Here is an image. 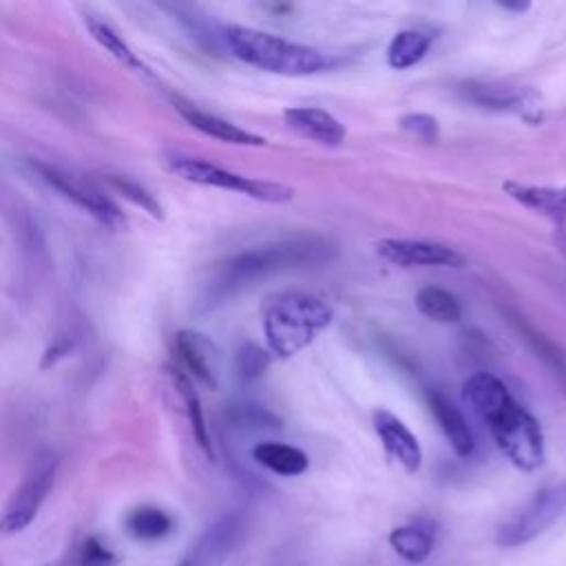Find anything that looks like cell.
<instances>
[{
	"label": "cell",
	"mask_w": 566,
	"mask_h": 566,
	"mask_svg": "<svg viewBox=\"0 0 566 566\" xmlns=\"http://www.w3.org/2000/svg\"><path fill=\"white\" fill-rule=\"evenodd\" d=\"M334 256V245L318 237H292L254 245L223 263L212 283V296L223 298L279 272L321 265Z\"/></svg>",
	"instance_id": "obj_1"
},
{
	"label": "cell",
	"mask_w": 566,
	"mask_h": 566,
	"mask_svg": "<svg viewBox=\"0 0 566 566\" xmlns=\"http://www.w3.org/2000/svg\"><path fill=\"white\" fill-rule=\"evenodd\" d=\"M223 42L228 51L243 64H250L254 69L276 73V75L305 77V75H316L321 71H327L332 66V60L318 49H312L307 44H298L287 38L274 35L270 31L252 29V27H241V24L226 27Z\"/></svg>",
	"instance_id": "obj_2"
},
{
	"label": "cell",
	"mask_w": 566,
	"mask_h": 566,
	"mask_svg": "<svg viewBox=\"0 0 566 566\" xmlns=\"http://www.w3.org/2000/svg\"><path fill=\"white\" fill-rule=\"evenodd\" d=\"M332 318L334 310L321 296L287 290L268 301L263 334L274 356L290 358L312 345Z\"/></svg>",
	"instance_id": "obj_3"
},
{
	"label": "cell",
	"mask_w": 566,
	"mask_h": 566,
	"mask_svg": "<svg viewBox=\"0 0 566 566\" xmlns=\"http://www.w3.org/2000/svg\"><path fill=\"white\" fill-rule=\"evenodd\" d=\"M506 460L520 471H535L544 462V433L539 422L513 398L484 422Z\"/></svg>",
	"instance_id": "obj_4"
},
{
	"label": "cell",
	"mask_w": 566,
	"mask_h": 566,
	"mask_svg": "<svg viewBox=\"0 0 566 566\" xmlns=\"http://www.w3.org/2000/svg\"><path fill=\"white\" fill-rule=\"evenodd\" d=\"M168 170L184 181L197 184V186H210L221 190L241 192L250 199L265 201V203H285L294 197V188L279 184V181H263L254 177H245L239 172H232L228 168H221L208 159L188 157V155H170L166 159Z\"/></svg>",
	"instance_id": "obj_5"
},
{
	"label": "cell",
	"mask_w": 566,
	"mask_h": 566,
	"mask_svg": "<svg viewBox=\"0 0 566 566\" xmlns=\"http://www.w3.org/2000/svg\"><path fill=\"white\" fill-rule=\"evenodd\" d=\"M566 513V482H551L537 489L506 522L497 528V544L517 548L548 531Z\"/></svg>",
	"instance_id": "obj_6"
},
{
	"label": "cell",
	"mask_w": 566,
	"mask_h": 566,
	"mask_svg": "<svg viewBox=\"0 0 566 566\" xmlns=\"http://www.w3.org/2000/svg\"><path fill=\"white\" fill-rule=\"evenodd\" d=\"M55 473H57V458L53 453H42L31 462L22 482L11 493V497L7 500L0 513L2 535H15L35 520L49 491L53 489Z\"/></svg>",
	"instance_id": "obj_7"
},
{
	"label": "cell",
	"mask_w": 566,
	"mask_h": 566,
	"mask_svg": "<svg viewBox=\"0 0 566 566\" xmlns=\"http://www.w3.org/2000/svg\"><path fill=\"white\" fill-rule=\"evenodd\" d=\"M31 168L38 172V177L49 184L55 192H60L66 201L75 203L80 210L91 214L99 226L108 230H122L126 228V217L117 208L113 199H108L104 192H99L93 186H86L77 181L73 175L62 172L60 168L42 161H31Z\"/></svg>",
	"instance_id": "obj_8"
},
{
	"label": "cell",
	"mask_w": 566,
	"mask_h": 566,
	"mask_svg": "<svg viewBox=\"0 0 566 566\" xmlns=\"http://www.w3.org/2000/svg\"><path fill=\"white\" fill-rule=\"evenodd\" d=\"M376 252L400 268H418V265H449V268H462L464 256L436 241H422V239H380L376 241Z\"/></svg>",
	"instance_id": "obj_9"
},
{
	"label": "cell",
	"mask_w": 566,
	"mask_h": 566,
	"mask_svg": "<svg viewBox=\"0 0 566 566\" xmlns=\"http://www.w3.org/2000/svg\"><path fill=\"white\" fill-rule=\"evenodd\" d=\"M175 352L192 378L210 389H217L221 352L210 336L199 329H179L175 334Z\"/></svg>",
	"instance_id": "obj_10"
},
{
	"label": "cell",
	"mask_w": 566,
	"mask_h": 566,
	"mask_svg": "<svg viewBox=\"0 0 566 566\" xmlns=\"http://www.w3.org/2000/svg\"><path fill=\"white\" fill-rule=\"evenodd\" d=\"M243 533V517L239 513H228L214 520L197 542L186 551L190 559L201 566H221L223 559L232 553Z\"/></svg>",
	"instance_id": "obj_11"
},
{
	"label": "cell",
	"mask_w": 566,
	"mask_h": 566,
	"mask_svg": "<svg viewBox=\"0 0 566 566\" xmlns=\"http://www.w3.org/2000/svg\"><path fill=\"white\" fill-rule=\"evenodd\" d=\"M374 431L385 451L407 471L416 473L422 464V449L411 429L391 411L378 409L374 413Z\"/></svg>",
	"instance_id": "obj_12"
},
{
	"label": "cell",
	"mask_w": 566,
	"mask_h": 566,
	"mask_svg": "<svg viewBox=\"0 0 566 566\" xmlns=\"http://www.w3.org/2000/svg\"><path fill=\"white\" fill-rule=\"evenodd\" d=\"M458 93L462 99L491 111H515V113H522L524 117H528V111H537L528 91L520 86H509L502 82L469 80L458 86Z\"/></svg>",
	"instance_id": "obj_13"
},
{
	"label": "cell",
	"mask_w": 566,
	"mask_h": 566,
	"mask_svg": "<svg viewBox=\"0 0 566 566\" xmlns=\"http://www.w3.org/2000/svg\"><path fill=\"white\" fill-rule=\"evenodd\" d=\"M283 119L290 130L303 139L316 142L321 146H340L347 130L329 111L318 106H292L283 111Z\"/></svg>",
	"instance_id": "obj_14"
},
{
	"label": "cell",
	"mask_w": 566,
	"mask_h": 566,
	"mask_svg": "<svg viewBox=\"0 0 566 566\" xmlns=\"http://www.w3.org/2000/svg\"><path fill=\"white\" fill-rule=\"evenodd\" d=\"M502 190L520 206L566 226V186H535L522 181H504Z\"/></svg>",
	"instance_id": "obj_15"
},
{
	"label": "cell",
	"mask_w": 566,
	"mask_h": 566,
	"mask_svg": "<svg viewBox=\"0 0 566 566\" xmlns=\"http://www.w3.org/2000/svg\"><path fill=\"white\" fill-rule=\"evenodd\" d=\"M427 405H429L433 418L438 420L447 442L455 451V455L469 458L475 449V438H473V431H471L467 418L460 413V409L440 391H429Z\"/></svg>",
	"instance_id": "obj_16"
},
{
	"label": "cell",
	"mask_w": 566,
	"mask_h": 566,
	"mask_svg": "<svg viewBox=\"0 0 566 566\" xmlns=\"http://www.w3.org/2000/svg\"><path fill=\"white\" fill-rule=\"evenodd\" d=\"M177 111L195 130H199L212 139H219L223 144H234V146H265V139L261 135H254L219 115H212V113L201 111L190 104H179Z\"/></svg>",
	"instance_id": "obj_17"
},
{
	"label": "cell",
	"mask_w": 566,
	"mask_h": 566,
	"mask_svg": "<svg viewBox=\"0 0 566 566\" xmlns=\"http://www.w3.org/2000/svg\"><path fill=\"white\" fill-rule=\"evenodd\" d=\"M252 458L256 464L263 469L283 475V478H294L307 471L310 458L305 455L303 449L285 444V442H274V440H263L252 447Z\"/></svg>",
	"instance_id": "obj_18"
},
{
	"label": "cell",
	"mask_w": 566,
	"mask_h": 566,
	"mask_svg": "<svg viewBox=\"0 0 566 566\" xmlns=\"http://www.w3.org/2000/svg\"><path fill=\"white\" fill-rule=\"evenodd\" d=\"M84 27L86 31L91 33V38L113 57L117 60L122 66L130 69V71H137V73H148L146 64L137 57V53L128 46V42L119 35V31L106 22L104 18L99 15H93V13H86L84 15Z\"/></svg>",
	"instance_id": "obj_19"
},
{
	"label": "cell",
	"mask_w": 566,
	"mask_h": 566,
	"mask_svg": "<svg viewBox=\"0 0 566 566\" xmlns=\"http://www.w3.org/2000/svg\"><path fill=\"white\" fill-rule=\"evenodd\" d=\"M170 378H172V385H175L177 394L181 396V400H184V405H186L188 422H190V429H192V436H195L197 444L201 447V451H203L210 460H214L210 431H208V424H206V418H203V407H201V400H199L197 389L192 387L190 376H188L184 369L170 367Z\"/></svg>",
	"instance_id": "obj_20"
},
{
	"label": "cell",
	"mask_w": 566,
	"mask_h": 566,
	"mask_svg": "<svg viewBox=\"0 0 566 566\" xmlns=\"http://www.w3.org/2000/svg\"><path fill=\"white\" fill-rule=\"evenodd\" d=\"M433 533L429 526H422L418 522L413 524H402L391 528L389 533V546L391 551L409 562V564H422L431 551H433Z\"/></svg>",
	"instance_id": "obj_21"
},
{
	"label": "cell",
	"mask_w": 566,
	"mask_h": 566,
	"mask_svg": "<svg viewBox=\"0 0 566 566\" xmlns=\"http://www.w3.org/2000/svg\"><path fill=\"white\" fill-rule=\"evenodd\" d=\"M416 310L436 323H458L462 318V305L455 294L444 287L424 285L416 292Z\"/></svg>",
	"instance_id": "obj_22"
},
{
	"label": "cell",
	"mask_w": 566,
	"mask_h": 566,
	"mask_svg": "<svg viewBox=\"0 0 566 566\" xmlns=\"http://www.w3.org/2000/svg\"><path fill=\"white\" fill-rule=\"evenodd\" d=\"M431 35L418 29L398 31L387 46V64L396 71L416 66L429 51Z\"/></svg>",
	"instance_id": "obj_23"
},
{
	"label": "cell",
	"mask_w": 566,
	"mask_h": 566,
	"mask_svg": "<svg viewBox=\"0 0 566 566\" xmlns=\"http://www.w3.org/2000/svg\"><path fill=\"white\" fill-rule=\"evenodd\" d=\"M126 531L142 542H157L170 535L172 531V517L150 504L137 506L126 515Z\"/></svg>",
	"instance_id": "obj_24"
},
{
	"label": "cell",
	"mask_w": 566,
	"mask_h": 566,
	"mask_svg": "<svg viewBox=\"0 0 566 566\" xmlns=\"http://www.w3.org/2000/svg\"><path fill=\"white\" fill-rule=\"evenodd\" d=\"M108 184H111L124 199H128L133 206L146 210L153 219H164V208H161V203H159V201L155 199V195H153L150 190H146L142 184H137V181H133V179H128V177H117V175L108 177Z\"/></svg>",
	"instance_id": "obj_25"
},
{
	"label": "cell",
	"mask_w": 566,
	"mask_h": 566,
	"mask_svg": "<svg viewBox=\"0 0 566 566\" xmlns=\"http://www.w3.org/2000/svg\"><path fill=\"white\" fill-rule=\"evenodd\" d=\"M234 365H237V376L243 382H252L259 376H263V371L270 365V356L261 347H256L252 343H245V345L239 347Z\"/></svg>",
	"instance_id": "obj_26"
},
{
	"label": "cell",
	"mask_w": 566,
	"mask_h": 566,
	"mask_svg": "<svg viewBox=\"0 0 566 566\" xmlns=\"http://www.w3.org/2000/svg\"><path fill=\"white\" fill-rule=\"evenodd\" d=\"M520 332L533 345L537 356H542L544 363L553 369V374L559 376L562 382H566V363H564V356L557 352V347L551 340H546L542 334H537L535 329H531L526 325H520Z\"/></svg>",
	"instance_id": "obj_27"
},
{
	"label": "cell",
	"mask_w": 566,
	"mask_h": 566,
	"mask_svg": "<svg viewBox=\"0 0 566 566\" xmlns=\"http://www.w3.org/2000/svg\"><path fill=\"white\" fill-rule=\"evenodd\" d=\"M400 128L405 133H409L411 137L424 142V144H433L438 142V122L436 117L427 115V113H407L400 117Z\"/></svg>",
	"instance_id": "obj_28"
},
{
	"label": "cell",
	"mask_w": 566,
	"mask_h": 566,
	"mask_svg": "<svg viewBox=\"0 0 566 566\" xmlns=\"http://www.w3.org/2000/svg\"><path fill=\"white\" fill-rule=\"evenodd\" d=\"M234 422L248 424V427H256V429H261V427H265V429L279 427V418L274 413H270L263 407H254V405H239V407H234Z\"/></svg>",
	"instance_id": "obj_29"
},
{
	"label": "cell",
	"mask_w": 566,
	"mask_h": 566,
	"mask_svg": "<svg viewBox=\"0 0 566 566\" xmlns=\"http://www.w3.org/2000/svg\"><path fill=\"white\" fill-rule=\"evenodd\" d=\"M77 566H115V555L97 537H86Z\"/></svg>",
	"instance_id": "obj_30"
},
{
	"label": "cell",
	"mask_w": 566,
	"mask_h": 566,
	"mask_svg": "<svg viewBox=\"0 0 566 566\" xmlns=\"http://www.w3.org/2000/svg\"><path fill=\"white\" fill-rule=\"evenodd\" d=\"M71 349H73V340H69V338H60V340H55L53 345H49V347L44 349L40 367H42V369L53 367L57 360H62L64 356H69V354H71Z\"/></svg>",
	"instance_id": "obj_31"
},
{
	"label": "cell",
	"mask_w": 566,
	"mask_h": 566,
	"mask_svg": "<svg viewBox=\"0 0 566 566\" xmlns=\"http://www.w3.org/2000/svg\"><path fill=\"white\" fill-rule=\"evenodd\" d=\"M500 7L506 9V11H526L528 2H524V4L522 2H515V4L513 2H500Z\"/></svg>",
	"instance_id": "obj_32"
},
{
	"label": "cell",
	"mask_w": 566,
	"mask_h": 566,
	"mask_svg": "<svg viewBox=\"0 0 566 566\" xmlns=\"http://www.w3.org/2000/svg\"><path fill=\"white\" fill-rule=\"evenodd\" d=\"M175 566H201V564H197L195 559H190V557L184 553V557H181V559H179Z\"/></svg>",
	"instance_id": "obj_33"
},
{
	"label": "cell",
	"mask_w": 566,
	"mask_h": 566,
	"mask_svg": "<svg viewBox=\"0 0 566 566\" xmlns=\"http://www.w3.org/2000/svg\"><path fill=\"white\" fill-rule=\"evenodd\" d=\"M557 245H559V250L566 254V234H559V237H557Z\"/></svg>",
	"instance_id": "obj_34"
}]
</instances>
